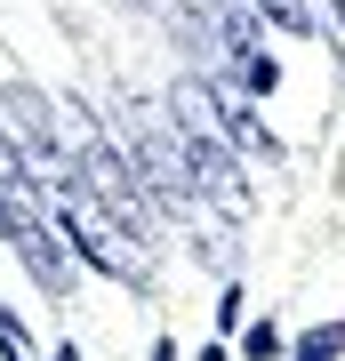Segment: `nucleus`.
I'll return each instance as SVG.
<instances>
[{
  "instance_id": "obj_7",
  "label": "nucleus",
  "mask_w": 345,
  "mask_h": 361,
  "mask_svg": "<svg viewBox=\"0 0 345 361\" xmlns=\"http://www.w3.org/2000/svg\"><path fill=\"white\" fill-rule=\"evenodd\" d=\"M0 193H40V177H32V161L16 153V137L0 129Z\"/></svg>"
},
{
  "instance_id": "obj_2",
  "label": "nucleus",
  "mask_w": 345,
  "mask_h": 361,
  "mask_svg": "<svg viewBox=\"0 0 345 361\" xmlns=\"http://www.w3.org/2000/svg\"><path fill=\"white\" fill-rule=\"evenodd\" d=\"M49 217H56L64 233H73V257H80V265L113 273V281H145V249L128 241V233H121L113 217H104V209H97L89 193H80L73 177H64V185H49Z\"/></svg>"
},
{
  "instance_id": "obj_5",
  "label": "nucleus",
  "mask_w": 345,
  "mask_h": 361,
  "mask_svg": "<svg viewBox=\"0 0 345 361\" xmlns=\"http://www.w3.org/2000/svg\"><path fill=\"white\" fill-rule=\"evenodd\" d=\"M209 113H217V129L233 153H257V161H273L282 145H273V129L249 113V97H241V80H209Z\"/></svg>"
},
{
  "instance_id": "obj_1",
  "label": "nucleus",
  "mask_w": 345,
  "mask_h": 361,
  "mask_svg": "<svg viewBox=\"0 0 345 361\" xmlns=\"http://www.w3.org/2000/svg\"><path fill=\"white\" fill-rule=\"evenodd\" d=\"M169 129H177L185 161H193V177H201V201H225V209H241V201H249L241 153L225 145L217 113H209V80H177V89H169Z\"/></svg>"
},
{
  "instance_id": "obj_4",
  "label": "nucleus",
  "mask_w": 345,
  "mask_h": 361,
  "mask_svg": "<svg viewBox=\"0 0 345 361\" xmlns=\"http://www.w3.org/2000/svg\"><path fill=\"white\" fill-rule=\"evenodd\" d=\"M0 113H8V129L32 145V161L49 169L40 185H64V145H56V104L40 97V89H25V80H8L0 89Z\"/></svg>"
},
{
  "instance_id": "obj_9",
  "label": "nucleus",
  "mask_w": 345,
  "mask_h": 361,
  "mask_svg": "<svg viewBox=\"0 0 345 361\" xmlns=\"http://www.w3.org/2000/svg\"><path fill=\"white\" fill-rule=\"evenodd\" d=\"M241 353H249V361H282V329H273V322H249Z\"/></svg>"
},
{
  "instance_id": "obj_3",
  "label": "nucleus",
  "mask_w": 345,
  "mask_h": 361,
  "mask_svg": "<svg viewBox=\"0 0 345 361\" xmlns=\"http://www.w3.org/2000/svg\"><path fill=\"white\" fill-rule=\"evenodd\" d=\"M121 145H128V161H137V177H145V193H153L169 217H193L201 209V177H193V161H185V145H177V129H153V121H137L128 113L121 121Z\"/></svg>"
},
{
  "instance_id": "obj_11",
  "label": "nucleus",
  "mask_w": 345,
  "mask_h": 361,
  "mask_svg": "<svg viewBox=\"0 0 345 361\" xmlns=\"http://www.w3.org/2000/svg\"><path fill=\"white\" fill-rule=\"evenodd\" d=\"M128 8H153V0H128Z\"/></svg>"
},
{
  "instance_id": "obj_10",
  "label": "nucleus",
  "mask_w": 345,
  "mask_h": 361,
  "mask_svg": "<svg viewBox=\"0 0 345 361\" xmlns=\"http://www.w3.org/2000/svg\"><path fill=\"white\" fill-rule=\"evenodd\" d=\"M49 361H80V353H73V345H56V353H49Z\"/></svg>"
},
{
  "instance_id": "obj_8",
  "label": "nucleus",
  "mask_w": 345,
  "mask_h": 361,
  "mask_svg": "<svg viewBox=\"0 0 345 361\" xmlns=\"http://www.w3.org/2000/svg\"><path fill=\"white\" fill-rule=\"evenodd\" d=\"M337 353H345V322H321V329L297 337V353H289V361H337Z\"/></svg>"
},
{
  "instance_id": "obj_6",
  "label": "nucleus",
  "mask_w": 345,
  "mask_h": 361,
  "mask_svg": "<svg viewBox=\"0 0 345 361\" xmlns=\"http://www.w3.org/2000/svg\"><path fill=\"white\" fill-rule=\"evenodd\" d=\"M265 25H282V32H297V40H313V0H249Z\"/></svg>"
}]
</instances>
